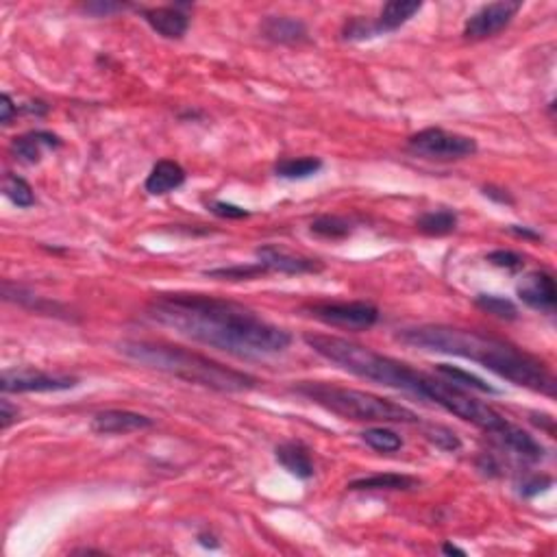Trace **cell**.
Returning <instances> with one entry per match:
<instances>
[{
  "mask_svg": "<svg viewBox=\"0 0 557 557\" xmlns=\"http://www.w3.org/2000/svg\"><path fill=\"white\" fill-rule=\"evenodd\" d=\"M146 318L189 340L231 353L235 358H266L284 353L292 336L252 309L207 295H159L146 305Z\"/></svg>",
  "mask_w": 557,
  "mask_h": 557,
  "instance_id": "cell-1",
  "label": "cell"
},
{
  "mask_svg": "<svg viewBox=\"0 0 557 557\" xmlns=\"http://www.w3.org/2000/svg\"><path fill=\"white\" fill-rule=\"evenodd\" d=\"M396 337L407 347L421 348V351L455 355V358L477 361L501 379H508L514 386L555 396V377L542 361L516 348L514 344L497 340L492 336L457 329V327L427 325L403 329Z\"/></svg>",
  "mask_w": 557,
  "mask_h": 557,
  "instance_id": "cell-2",
  "label": "cell"
},
{
  "mask_svg": "<svg viewBox=\"0 0 557 557\" xmlns=\"http://www.w3.org/2000/svg\"><path fill=\"white\" fill-rule=\"evenodd\" d=\"M305 344L320 358L340 366L342 370L351 372L355 377L429 401L434 377L410 369L403 361L372 351L369 347H361V344L347 340V337L325 336V333H307Z\"/></svg>",
  "mask_w": 557,
  "mask_h": 557,
  "instance_id": "cell-3",
  "label": "cell"
},
{
  "mask_svg": "<svg viewBox=\"0 0 557 557\" xmlns=\"http://www.w3.org/2000/svg\"><path fill=\"white\" fill-rule=\"evenodd\" d=\"M120 353L135 364L146 366V369L166 372L170 377L218 390V392H249L257 386V379L246 375V372L233 370L220 361L166 342L126 340L120 344Z\"/></svg>",
  "mask_w": 557,
  "mask_h": 557,
  "instance_id": "cell-4",
  "label": "cell"
},
{
  "mask_svg": "<svg viewBox=\"0 0 557 557\" xmlns=\"http://www.w3.org/2000/svg\"><path fill=\"white\" fill-rule=\"evenodd\" d=\"M295 392L305 396L312 403L325 407L336 416L355 423H418L416 412L392 401L381 399L370 392H361L353 388L329 386L323 381H301L295 386Z\"/></svg>",
  "mask_w": 557,
  "mask_h": 557,
  "instance_id": "cell-5",
  "label": "cell"
},
{
  "mask_svg": "<svg viewBox=\"0 0 557 557\" xmlns=\"http://www.w3.org/2000/svg\"><path fill=\"white\" fill-rule=\"evenodd\" d=\"M429 401L440 405L442 410L453 413V416L462 418V421L475 424V427L484 429L486 434H495L497 429H501L503 424L508 423L501 413L492 410L490 405L473 399V396L466 394V390L453 386V383L445 381V379H434Z\"/></svg>",
  "mask_w": 557,
  "mask_h": 557,
  "instance_id": "cell-6",
  "label": "cell"
},
{
  "mask_svg": "<svg viewBox=\"0 0 557 557\" xmlns=\"http://www.w3.org/2000/svg\"><path fill=\"white\" fill-rule=\"evenodd\" d=\"M407 151L413 157L429 159V162H459V159L473 157L477 153V142L468 135L449 134L438 126H429L407 140Z\"/></svg>",
  "mask_w": 557,
  "mask_h": 557,
  "instance_id": "cell-7",
  "label": "cell"
},
{
  "mask_svg": "<svg viewBox=\"0 0 557 557\" xmlns=\"http://www.w3.org/2000/svg\"><path fill=\"white\" fill-rule=\"evenodd\" d=\"M309 314L320 323L340 327V329L364 331L377 325L379 309L366 301H340V303H316Z\"/></svg>",
  "mask_w": 557,
  "mask_h": 557,
  "instance_id": "cell-8",
  "label": "cell"
},
{
  "mask_svg": "<svg viewBox=\"0 0 557 557\" xmlns=\"http://www.w3.org/2000/svg\"><path fill=\"white\" fill-rule=\"evenodd\" d=\"M79 379L68 375H50L42 370H5L0 379V390L5 394L22 392H61V390L77 388Z\"/></svg>",
  "mask_w": 557,
  "mask_h": 557,
  "instance_id": "cell-9",
  "label": "cell"
},
{
  "mask_svg": "<svg viewBox=\"0 0 557 557\" xmlns=\"http://www.w3.org/2000/svg\"><path fill=\"white\" fill-rule=\"evenodd\" d=\"M522 9V3L516 0H501V3H492L475 11L473 16L464 25V37L466 39H487L501 33L505 27L516 18V14Z\"/></svg>",
  "mask_w": 557,
  "mask_h": 557,
  "instance_id": "cell-10",
  "label": "cell"
},
{
  "mask_svg": "<svg viewBox=\"0 0 557 557\" xmlns=\"http://www.w3.org/2000/svg\"><path fill=\"white\" fill-rule=\"evenodd\" d=\"M516 295H519L520 301L525 303V305H530L531 309L553 314L557 303V288L553 274L544 273V270H536V273L525 274V277L520 279L519 288H516Z\"/></svg>",
  "mask_w": 557,
  "mask_h": 557,
  "instance_id": "cell-11",
  "label": "cell"
},
{
  "mask_svg": "<svg viewBox=\"0 0 557 557\" xmlns=\"http://www.w3.org/2000/svg\"><path fill=\"white\" fill-rule=\"evenodd\" d=\"M257 262L262 263L268 273H281V274H312L323 270V263L312 257L295 255L279 246H262L257 249Z\"/></svg>",
  "mask_w": 557,
  "mask_h": 557,
  "instance_id": "cell-12",
  "label": "cell"
},
{
  "mask_svg": "<svg viewBox=\"0 0 557 557\" xmlns=\"http://www.w3.org/2000/svg\"><path fill=\"white\" fill-rule=\"evenodd\" d=\"M153 427V418L129 410H105L91 418V432L99 435H124Z\"/></svg>",
  "mask_w": 557,
  "mask_h": 557,
  "instance_id": "cell-13",
  "label": "cell"
},
{
  "mask_svg": "<svg viewBox=\"0 0 557 557\" xmlns=\"http://www.w3.org/2000/svg\"><path fill=\"white\" fill-rule=\"evenodd\" d=\"M490 435L497 440V445L501 446V449L509 451L516 457L525 459V462H540V459L544 457V446L540 445L533 435L522 432L520 427H516V424H512L509 421Z\"/></svg>",
  "mask_w": 557,
  "mask_h": 557,
  "instance_id": "cell-14",
  "label": "cell"
},
{
  "mask_svg": "<svg viewBox=\"0 0 557 557\" xmlns=\"http://www.w3.org/2000/svg\"><path fill=\"white\" fill-rule=\"evenodd\" d=\"M140 14L146 25L166 39H181L189 28L187 14H183L179 7H148L140 9Z\"/></svg>",
  "mask_w": 557,
  "mask_h": 557,
  "instance_id": "cell-15",
  "label": "cell"
},
{
  "mask_svg": "<svg viewBox=\"0 0 557 557\" xmlns=\"http://www.w3.org/2000/svg\"><path fill=\"white\" fill-rule=\"evenodd\" d=\"M61 140L48 131H28V134L16 137L11 142V153L20 159L22 164H37L42 159L44 151L59 148Z\"/></svg>",
  "mask_w": 557,
  "mask_h": 557,
  "instance_id": "cell-16",
  "label": "cell"
},
{
  "mask_svg": "<svg viewBox=\"0 0 557 557\" xmlns=\"http://www.w3.org/2000/svg\"><path fill=\"white\" fill-rule=\"evenodd\" d=\"M262 37L274 44H298L307 39V27L303 20L288 16H268L262 22Z\"/></svg>",
  "mask_w": 557,
  "mask_h": 557,
  "instance_id": "cell-17",
  "label": "cell"
},
{
  "mask_svg": "<svg viewBox=\"0 0 557 557\" xmlns=\"http://www.w3.org/2000/svg\"><path fill=\"white\" fill-rule=\"evenodd\" d=\"M183 183H186V170L177 162H172V159H162V162L153 166L145 187L153 197H164V194L179 189Z\"/></svg>",
  "mask_w": 557,
  "mask_h": 557,
  "instance_id": "cell-18",
  "label": "cell"
},
{
  "mask_svg": "<svg viewBox=\"0 0 557 557\" xmlns=\"http://www.w3.org/2000/svg\"><path fill=\"white\" fill-rule=\"evenodd\" d=\"M274 455H277L281 466L298 477V479H312L314 477L312 455H309L307 446L303 442H284V445L277 446Z\"/></svg>",
  "mask_w": 557,
  "mask_h": 557,
  "instance_id": "cell-19",
  "label": "cell"
},
{
  "mask_svg": "<svg viewBox=\"0 0 557 557\" xmlns=\"http://www.w3.org/2000/svg\"><path fill=\"white\" fill-rule=\"evenodd\" d=\"M421 9L423 3H416V0H394V3H388L386 7L381 9V14H379V18L372 22L377 36L392 33L396 28L407 25Z\"/></svg>",
  "mask_w": 557,
  "mask_h": 557,
  "instance_id": "cell-20",
  "label": "cell"
},
{
  "mask_svg": "<svg viewBox=\"0 0 557 557\" xmlns=\"http://www.w3.org/2000/svg\"><path fill=\"white\" fill-rule=\"evenodd\" d=\"M421 481L416 477L399 473H379L370 477H361L348 484V490H416Z\"/></svg>",
  "mask_w": 557,
  "mask_h": 557,
  "instance_id": "cell-21",
  "label": "cell"
},
{
  "mask_svg": "<svg viewBox=\"0 0 557 557\" xmlns=\"http://www.w3.org/2000/svg\"><path fill=\"white\" fill-rule=\"evenodd\" d=\"M435 372H438L440 379H445V381L453 383V386L462 388V390H477V392H484V394H501V390L490 386V383L484 381L481 377L473 375V372L457 369V366L451 364H438L435 366Z\"/></svg>",
  "mask_w": 557,
  "mask_h": 557,
  "instance_id": "cell-22",
  "label": "cell"
},
{
  "mask_svg": "<svg viewBox=\"0 0 557 557\" xmlns=\"http://www.w3.org/2000/svg\"><path fill=\"white\" fill-rule=\"evenodd\" d=\"M418 231L424 235H432V238H442V235H449L457 229V214L451 209H435L427 211L416 220Z\"/></svg>",
  "mask_w": 557,
  "mask_h": 557,
  "instance_id": "cell-23",
  "label": "cell"
},
{
  "mask_svg": "<svg viewBox=\"0 0 557 557\" xmlns=\"http://www.w3.org/2000/svg\"><path fill=\"white\" fill-rule=\"evenodd\" d=\"M323 170V162L318 157H298V159H281L274 166V175L288 181H301L318 175Z\"/></svg>",
  "mask_w": 557,
  "mask_h": 557,
  "instance_id": "cell-24",
  "label": "cell"
},
{
  "mask_svg": "<svg viewBox=\"0 0 557 557\" xmlns=\"http://www.w3.org/2000/svg\"><path fill=\"white\" fill-rule=\"evenodd\" d=\"M3 192H5V197L11 200V203H14L16 207H22V209L36 205V194H33L31 186H28L25 179H20L18 175H11V172L5 175Z\"/></svg>",
  "mask_w": 557,
  "mask_h": 557,
  "instance_id": "cell-25",
  "label": "cell"
},
{
  "mask_svg": "<svg viewBox=\"0 0 557 557\" xmlns=\"http://www.w3.org/2000/svg\"><path fill=\"white\" fill-rule=\"evenodd\" d=\"M361 440H364L370 449H375L379 453H396V451H401V446H403L401 435L386 427L366 429V432L361 434Z\"/></svg>",
  "mask_w": 557,
  "mask_h": 557,
  "instance_id": "cell-26",
  "label": "cell"
},
{
  "mask_svg": "<svg viewBox=\"0 0 557 557\" xmlns=\"http://www.w3.org/2000/svg\"><path fill=\"white\" fill-rule=\"evenodd\" d=\"M353 231L351 222L340 216H318L312 222V233L320 235L325 240H344Z\"/></svg>",
  "mask_w": 557,
  "mask_h": 557,
  "instance_id": "cell-27",
  "label": "cell"
},
{
  "mask_svg": "<svg viewBox=\"0 0 557 557\" xmlns=\"http://www.w3.org/2000/svg\"><path fill=\"white\" fill-rule=\"evenodd\" d=\"M268 270L262 266L260 262L257 263H246V266H229V268H214V270H207V277H214V279H229V281H249V279H257L262 277V274H266Z\"/></svg>",
  "mask_w": 557,
  "mask_h": 557,
  "instance_id": "cell-28",
  "label": "cell"
},
{
  "mask_svg": "<svg viewBox=\"0 0 557 557\" xmlns=\"http://www.w3.org/2000/svg\"><path fill=\"white\" fill-rule=\"evenodd\" d=\"M477 307H481L484 312L497 316L501 320H516L519 318V309L512 301L503 296H492V295H479L477 296Z\"/></svg>",
  "mask_w": 557,
  "mask_h": 557,
  "instance_id": "cell-29",
  "label": "cell"
},
{
  "mask_svg": "<svg viewBox=\"0 0 557 557\" xmlns=\"http://www.w3.org/2000/svg\"><path fill=\"white\" fill-rule=\"evenodd\" d=\"M424 435H427V440L432 442V445L446 453H455L462 449V440H459L451 429L442 427V424H429V427L424 429Z\"/></svg>",
  "mask_w": 557,
  "mask_h": 557,
  "instance_id": "cell-30",
  "label": "cell"
},
{
  "mask_svg": "<svg viewBox=\"0 0 557 557\" xmlns=\"http://www.w3.org/2000/svg\"><path fill=\"white\" fill-rule=\"evenodd\" d=\"M487 262L497 268L509 270V273H516V270H520L522 266H525L522 255H519V252H514V251H505V249L492 251L490 255H487Z\"/></svg>",
  "mask_w": 557,
  "mask_h": 557,
  "instance_id": "cell-31",
  "label": "cell"
},
{
  "mask_svg": "<svg viewBox=\"0 0 557 557\" xmlns=\"http://www.w3.org/2000/svg\"><path fill=\"white\" fill-rule=\"evenodd\" d=\"M211 214H216L218 218H227V220H242V218H249V211L242 209V207L231 205V203H222V200H214L209 205Z\"/></svg>",
  "mask_w": 557,
  "mask_h": 557,
  "instance_id": "cell-32",
  "label": "cell"
},
{
  "mask_svg": "<svg viewBox=\"0 0 557 557\" xmlns=\"http://www.w3.org/2000/svg\"><path fill=\"white\" fill-rule=\"evenodd\" d=\"M551 484H553V479H551V477H531V479L522 481L520 495L527 497V498H531V497L540 495V492L549 490Z\"/></svg>",
  "mask_w": 557,
  "mask_h": 557,
  "instance_id": "cell-33",
  "label": "cell"
},
{
  "mask_svg": "<svg viewBox=\"0 0 557 557\" xmlns=\"http://www.w3.org/2000/svg\"><path fill=\"white\" fill-rule=\"evenodd\" d=\"M16 421H20V410L16 405H11V401L3 399L0 401V427L7 432V429L14 424Z\"/></svg>",
  "mask_w": 557,
  "mask_h": 557,
  "instance_id": "cell-34",
  "label": "cell"
},
{
  "mask_svg": "<svg viewBox=\"0 0 557 557\" xmlns=\"http://www.w3.org/2000/svg\"><path fill=\"white\" fill-rule=\"evenodd\" d=\"M124 5H118V3H91V5H85V11H90V14L99 16V18H102V16H112V14H118V11H123Z\"/></svg>",
  "mask_w": 557,
  "mask_h": 557,
  "instance_id": "cell-35",
  "label": "cell"
},
{
  "mask_svg": "<svg viewBox=\"0 0 557 557\" xmlns=\"http://www.w3.org/2000/svg\"><path fill=\"white\" fill-rule=\"evenodd\" d=\"M18 112L14 105V101H11L9 94L0 96V123L7 126L11 123V118H14V113Z\"/></svg>",
  "mask_w": 557,
  "mask_h": 557,
  "instance_id": "cell-36",
  "label": "cell"
},
{
  "mask_svg": "<svg viewBox=\"0 0 557 557\" xmlns=\"http://www.w3.org/2000/svg\"><path fill=\"white\" fill-rule=\"evenodd\" d=\"M484 194L487 198H492V200H498V203H514V198L509 197L508 192H505V189H498V187H484Z\"/></svg>",
  "mask_w": 557,
  "mask_h": 557,
  "instance_id": "cell-37",
  "label": "cell"
},
{
  "mask_svg": "<svg viewBox=\"0 0 557 557\" xmlns=\"http://www.w3.org/2000/svg\"><path fill=\"white\" fill-rule=\"evenodd\" d=\"M509 231L519 235V238H530V240H540V238H542V235L536 233V231H531V229H527V227H509Z\"/></svg>",
  "mask_w": 557,
  "mask_h": 557,
  "instance_id": "cell-38",
  "label": "cell"
},
{
  "mask_svg": "<svg viewBox=\"0 0 557 557\" xmlns=\"http://www.w3.org/2000/svg\"><path fill=\"white\" fill-rule=\"evenodd\" d=\"M442 553H446V555H466V551L457 549L455 544H445V547H442Z\"/></svg>",
  "mask_w": 557,
  "mask_h": 557,
  "instance_id": "cell-39",
  "label": "cell"
}]
</instances>
